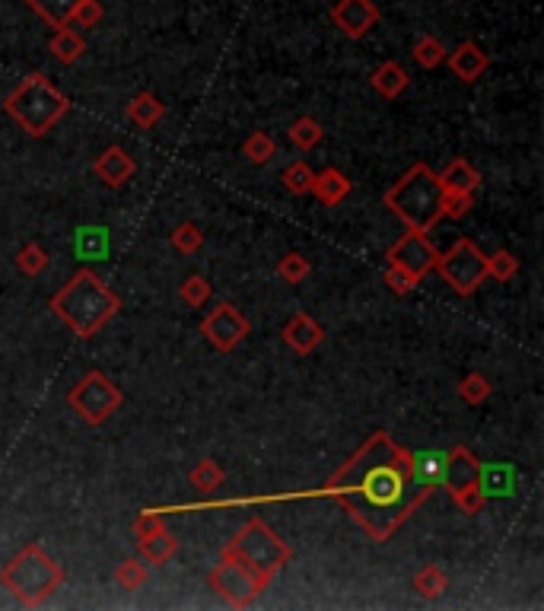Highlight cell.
<instances>
[{
  "mask_svg": "<svg viewBox=\"0 0 544 611\" xmlns=\"http://www.w3.org/2000/svg\"><path fill=\"white\" fill-rule=\"evenodd\" d=\"M446 64L462 83H478L490 71V55L478 42H459L452 51H446Z\"/></svg>",
  "mask_w": 544,
  "mask_h": 611,
  "instance_id": "14",
  "label": "cell"
},
{
  "mask_svg": "<svg viewBox=\"0 0 544 611\" xmlns=\"http://www.w3.org/2000/svg\"><path fill=\"white\" fill-rule=\"evenodd\" d=\"M411 58L417 67H424V71H436V67L446 61V45L436 36H420L411 48Z\"/></svg>",
  "mask_w": 544,
  "mask_h": 611,
  "instance_id": "30",
  "label": "cell"
},
{
  "mask_svg": "<svg viewBox=\"0 0 544 611\" xmlns=\"http://www.w3.org/2000/svg\"><path fill=\"white\" fill-rule=\"evenodd\" d=\"M385 258H389V265L405 268L408 274L417 277V281H424V277L436 268V258H440V252L433 249V242L427 239V233L408 230L389 249V255H385Z\"/></svg>",
  "mask_w": 544,
  "mask_h": 611,
  "instance_id": "12",
  "label": "cell"
},
{
  "mask_svg": "<svg viewBox=\"0 0 544 611\" xmlns=\"http://www.w3.org/2000/svg\"><path fill=\"white\" fill-rule=\"evenodd\" d=\"M350 191H354V182H350L341 169L328 166L322 172H315V182H312L309 195H315V201H319L322 207H335V204L350 198Z\"/></svg>",
  "mask_w": 544,
  "mask_h": 611,
  "instance_id": "17",
  "label": "cell"
},
{
  "mask_svg": "<svg viewBox=\"0 0 544 611\" xmlns=\"http://www.w3.org/2000/svg\"><path fill=\"white\" fill-rule=\"evenodd\" d=\"M328 16H331V23H335V29H341V36L354 39V42L370 36L382 20V13L373 0H338Z\"/></svg>",
  "mask_w": 544,
  "mask_h": 611,
  "instance_id": "13",
  "label": "cell"
},
{
  "mask_svg": "<svg viewBox=\"0 0 544 611\" xmlns=\"http://www.w3.org/2000/svg\"><path fill=\"white\" fill-rule=\"evenodd\" d=\"M440 185H443V191H471V195H475V191L481 188V172L459 156V160H452L443 169Z\"/></svg>",
  "mask_w": 544,
  "mask_h": 611,
  "instance_id": "23",
  "label": "cell"
},
{
  "mask_svg": "<svg viewBox=\"0 0 544 611\" xmlns=\"http://www.w3.org/2000/svg\"><path fill=\"white\" fill-rule=\"evenodd\" d=\"M475 207V195L471 191H443V217L462 220Z\"/></svg>",
  "mask_w": 544,
  "mask_h": 611,
  "instance_id": "38",
  "label": "cell"
},
{
  "mask_svg": "<svg viewBox=\"0 0 544 611\" xmlns=\"http://www.w3.org/2000/svg\"><path fill=\"white\" fill-rule=\"evenodd\" d=\"M128 118H131V125L150 131L166 118V106H163V99H156L153 93H137L128 102Z\"/></svg>",
  "mask_w": 544,
  "mask_h": 611,
  "instance_id": "22",
  "label": "cell"
},
{
  "mask_svg": "<svg viewBox=\"0 0 544 611\" xmlns=\"http://www.w3.org/2000/svg\"><path fill=\"white\" fill-rule=\"evenodd\" d=\"M80 0H26V7L39 16L42 23H48L51 29L70 26V16H74V7Z\"/></svg>",
  "mask_w": 544,
  "mask_h": 611,
  "instance_id": "24",
  "label": "cell"
},
{
  "mask_svg": "<svg viewBox=\"0 0 544 611\" xmlns=\"http://www.w3.org/2000/svg\"><path fill=\"white\" fill-rule=\"evenodd\" d=\"M13 261H16V268H20V274H26V277H39V274H45L48 265H51L48 252L39 246V242H23Z\"/></svg>",
  "mask_w": 544,
  "mask_h": 611,
  "instance_id": "31",
  "label": "cell"
},
{
  "mask_svg": "<svg viewBox=\"0 0 544 611\" xmlns=\"http://www.w3.org/2000/svg\"><path fill=\"white\" fill-rule=\"evenodd\" d=\"M48 51L55 55L58 64L70 67V64H77L83 55H86V39L80 36L77 29H70V26H61L51 32V39H48Z\"/></svg>",
  "mask_w": 544,
  "mask_h": 611,
  "instance_id": "21",
  "label": "cell"
},
{
  "mask_svg": "<svg viewBox=\"0 0 544 611\" xmlns=\"http://www.w3.org/2000/svg\"><path fill=\"white\" fill-rule=\"evenodd\" d=\"M420 281L414 274H408L405 268H398V265H389L385 268V287H389L395 296H408V293H414V287H417Z\"/></svg>",
  "mask_w": 544,
  "mask_h": 611,
  "instance_id": "40",
  "label": "cell"
},
{
  "mask_svg": "<svg viewBox=\"0 0 544 611\" xmlns=\"http://www.w3.org/2000/svg\"><path fill=\"white\" fill-rule=\"evenodd\" d=\"M436 274L443 277V281L459 293V296H471L478 293V287L487 281V255L478 249L475 239H455L452 249L446 255L436 258Z\"/></svg>",
  "mask_w": 544,
  "mask_h": 611,
  "instance_id": "10",
  "label": "cell"
},
{
  "mask_svg": "<svg viewBox=\"0 0 544 611\" xmlns=\"http://www.w3.org/2000/svg\"><path fill=\"white\" fill-rule=\"evenodd\" d=\"M490 392H494V386H490V379L484 373H468L459 382V398L465 401V405H484Z\"/></svg>",
  "mask_w": 544,
  "mask_h": 611,
  "instance_id": "35",
  "label": "cell"
},
{
  "mask_svg": "<svg viewBox=\"0 0 544 611\" xmlns=\"http://www.w3.org/2000/svg\"><path fill=\"white\" fill-rule=\"evenodd\" d=\"M385 207L408 226V230L430 233L443 220V185L427 163H414L389 191Z\"/></svg>",
  "mask_w": 544,
  "mask_h": 611,
  "instance_id": "3",
  "label": "cell"
},
{
  "mask_svg": "<svg viewBox=\"0 0 544 611\" xmlns=\"http://www.w3.org/2000/svg\"><path fill=\"white\" fill-rule=\"evenodd\" d=\"M309 271H312L309 258L300 255V252H287L284 258L277 261V277H280V281H284V284H290V287L303 284L306 277H309Z\"/></svg>",
  "mask_w": 544,
  "mask_h": 611,
  "instance_id": "32",
  "label": "cell"
},
{
  "mask_svg": "<svg viewBox=\"0 0 544 611\" xmlns=\"http://www.w3.org/2000/svg\"><path fill=\"white\" fill-rule=\"evenodd\" d=\"M201 335L204 341L214 347L220 354H230L236 347L252 335V322L242 316V312L233 306V303H220L214 306L204 316L201 322Z\"/></svg>",
  "mask_w": 544,
  "mask_h": 611,
  "instance_id": "11",
  "label": "cell"
},
{
  "mask_svg": "<svg viewBox=\"0 0 544 611\" xmlns=\"http://www.w3.org/2000/svg\"><path fill=\"white\" fill-rule=\"evenodd\" d=\"M370 86L382 99H398L411 86V77H408V71L398 61H382L376 71L370 74Z\"/></svg>",
  "mask_w": 544,
  "mask_h": 611,
  "instance_id": "19",
  "label": "cell"
},
{
  "mask_svg": "<svg viewBox=\"0 0 544 611\" xmlns=\"http://www.w3.org/2000/svg\"><path fill=\"white\" fill-rule=\"evenodd\" d=\"M210 293H214V287L207 284V277L201 274H188L185 281L179 284V300L188 306V309H198L210 300Z\"/></svg>",
  "mask_w": 544,
  "mask_h": 611,
  "instance_id": "34",
  "label": "cell"
},
{
  "mask_svg": "<svg viewBox=\"0 0 544 611\" xmlns=\"http://www.w3.org/2000/svg\"><path fill=\"white\" fill-rule=\"evenodd\" d=\"M287 134H290V144H293L296 150L309 153V150H315V147L322 144L325 128H322L312 115H303V118H296V121H293Z\"/></svg>",
  "mask_w": 544,
  "mask_h": 611,
  "instance_id": "27",
  "label": "cell"
},
{
  "mask_svg": "<svg viewBox=\"0 0 544 611\" xmlns=\"http://www.w3.org/2000/svg\"><path fill=\"white\" fill-rule=\"evenodd\" d=\"M322 494L335 497L373 541L389 538L411 510L430 497V491L417 487L411 478V452L382 430L350 456Z\"/></svg>",
  "mask_w": 544,
  "mask_h": 611,
  "instance_id": "1",
  "label": "cell"
},
{
  "mask_svg": "<svg viewBox=\"0 0 544 611\" xmlns=\"http://www.w3.org/2000/svg\"><path fill=\"white\" fill-rule=\"evenodd\" d=\"M242 156H245V160H249L252 166H268L274 156H277L274 137L265 134V131H252V134L242 141Z\"/></svg>",
  "mask_w": 544,
  "mask_h": 611,
  "instance_id": "29",
  "label": "cell"
},
{
  "mask_svg": "<svg viewBox=\"0 0 544 611\" xmlns=\"http://www.w3.org/2000/svg\"><path fill=\"white\" fill-rule=\"evenodd\" d=\"M64 583V567L42 545H26L7 567H0V586L23 608L45 605Z\"/></svg>",
  "mask_w": 544,
  "mask_h": 611,
  "instance_id": "4",
  "label": "cell"
},
{
  "mask_svg": "<svg viewBox=\"0 0 544 611\" xmlns=\"http://www.w3.org/2000/svg\"><path fill=\"white\" fill-rule=\"evenodd\" d=\"M223 554H233L236 561H242L245 567H252L261 576H268V580H274V576L284 570V564H290V557H293L287 541L258 516L245 522V526L226 541Z\"/></svg>",
  "mask_w": 544,
  "mask_h": 611,
  "instance_id": "6",
  "label": "cell"
},
{
  "mask_svg": "<svg viewBox=\"0 0 544 611\" xmlns=\"http://www.w3.org/2000/svg\"><path fill=\"white\" fill-rule=\"evenodd\" d=\"M134 538L140 541V538H150V535H156V532H163L166 529V519L160 516V513H140L137 519H134Z\"/></svg>",
  "mask_w": 544,
  "mask_h": 611,
  "instance_id": "41",
  "label": "cell"
},
{
  "mask_svg": "<svg viewBox=\"0 0 544 611\" xmlns=\"http://www.w3.org/2000/svg\"><path fill=\"white\" fill-rule=\"evenodd\" d=\"M115 583H118V589H125V592L144 589L150 583V564L144 561V557H128V561H121L115 567Z\"/></svg>",
  "mask_w": 544,
  "mask_h": 611,
  "instance_id": "26",
  "label": "cell"
},
{
  "mask_svg": "<svg viewBox=\"0 0 544 611\" xmlns=\"http://www.w3.org/2000/svg\"><path fill=\"white\" fill-rule=\"evenodd\" d=\"M137 551L150 567H166V564H172V557L179 554V538H175L169 529H163V532H156L150 538H140Z\"/></svg>",
  "mask_w": 544,
  "mask_h": 611,
  "instance_id": "20",
  "label": "cell"
},
{
  "mask_svg": "<svg viewBox=\"0 0 544 611\" xmlns=\"http://www.w3.org/2000/svg\"><path fill=\"white\" fill-rule=\"evenodd\" d=\"M121 309V300L112 287H105V281L90 271L80 268L70 281L51 296V312L74 331L80 341H90L93 335L109 325Z\"/></svg>",
  "mask_w": 544,
  "mask_h": 611,
  "instance_id": "2",
  "label": "cell"
},
{
  "mask_svg": "<svg viewBox=\"0 0 544 611\" xmlns=\"http://www.w3.org/2000/svg\"><path fill=\"white\" fill-rule=\"evenodd\" d=\"M121 401H125V392H121L102 370H90L67 392V405L90 427H102L121 408Z\"/></svg>",
  "mask_w": 544,
  "mask_h": 611,
  "instance_id": "9",
  "label": "cell"
},
{
  "mask_svg": "<svg viewBox=\"0 0 544 611\" xmlns=\"http://www.w3.org/2000/svg\"><path fill=\"white\" fill-rule=\"evenodd\" d=\"M188 481H191V487H198L201 494H214L217 487H223L226 471H223V465L214 462V459H201L195 468L188 471Z\"/></svg>",
  "mask_w": 544,
  "mask_h": 611,
  "instance_id": "28",
  "label": "cell"
},
{
  "mask_svg": "<svg viewBox=\"0 0 544 611\" xmlns=\"http://www.w3.org/2000/svg\"><path fill=\"white\" fill-rule=\"evenodd\" d=\"M443 487L449 497L459 503V510L468 516H478L487 503L484 484H481V462L468 446H452L446 452V478Z\"/></svg>",
  "mask_w": 544,
  "mask_h": 611,
  "instance_id": "7",
  "label": "cell"
},
{
  "mask_svg": "<svg viewBox=\"0 0 544 611\" xmlns=\"http://www.w3.org/2000/svg\"><path fill=\"white\" fill-rule=\"evenodd\" d=\"M169 239H172V249L179 252V255H195L204 246V233L198 230L195 223H179Z\"/></svg>",
  "mask_w": 544,
  "mask_h": 611,
  "instance_id": "36",
  "label": "cell"
},
{
  "mask_svg": "<svg viewBox=\"0 0 544 611\" xmlns=\"http://www.w3.org/2000/svg\"><path fill=\"white\" fill-rule=\"evenodd\" d=\"M102 16H105V7L99 4V0H80V4L74 7V16H70V26L93 29L102 23Z\"/></svg>",
  "mask_w": 544,
  "mask_h": 611,
  "instance_id": "39",
  "label": "cell"
},
{
  "mask_svg": "<svg viewBox=\"0 0 544 611\" xmlns=\"http://www.w3.org/2000/svg\"><path fill=\"white\" fill-rule=\"evenodd\" d=\"M411 478L417 487H424V491H436V487H443V478H446V456L443 452H417L411 456Z\"/></svg>",
  "mask_w": 544,
  "mask_h": 611,
  "instance_id": "18",
  "label": "cell"
},
{
  "mask_svg": "<svg viewBox=\"0 0 544 611\" xmlns=\"http://www.w3.org/2000/svg\"><path fill=\"white\" fill-rule=\"evenodd\" d=\"M67 109H70V99L45 74H29L4 99V112L29 137H45L67 115Z\"/></svg>",
  "mask_w": 544,
  "mask_h": 611,
  "instance_id": "5",
  "label": "cell"
},
{
  "mask_svg": "<svg viewBox=\"0 0 544 611\" xmlns=\"http://www.w3.org/2000/svg\"><path fill=\"white\" fill-rule=\"evenodd\" d=\"M519 274V258L513 252H494V255H487V277H494V281L506 284V281H513V277Z\"/></svg>",
  "mask_w": 544,
  "mask_h": 611,
  "instance_id": "37",
  "label": "cell"
},
{
  "mask_svg": "<svg viewBox=\"0 0 544 611\" xmlns=\"http://www.w3.org/2000/svg\"><path fill=\"white\" fill-rule=\"evenodd\" d=\"M207 586L214 589L230 608H249V605H255L261 592L271 586V580L255 573L252 567H245L242 561H236L233 554L220 551L217 567L207 573Z\"/></svg>",
  "mask_w": 544,
  "mask_h": 611,
  "instance_id": "8",
  "label": "cell"
},
{
  "mask_svg": "<svg viewBox=\"0 0 544 611\" xmlns=\"http://www.w3.org/2000/svg\"><path fill=\"white\" fill-rule=\"evenodd\" d=\"M322 341H325V328L322 322H315L309 312H296V316L284 325V344L300 357L312 354Z\"/></svg>",
  "mask_w": 544,
  "mask_h": 611,
  "instance_id": "16",
  "label": "cell"
},
{
  "mask_svg": "<svg viewBox=\"0 0 544 611\" xmlns=\"http://www.w3.org/2000/svg\"><path fill=\"white\" fill-rule=\"evenodd\" d=\"M93 172L99 176L102 185H109V188H125L131 179H134V172H137V163H134V156L125 150V147H109V150H102L96 156V163H93Z\"/></svg>",
  "mask_w": 544,
  "mask_h": 611,
  "instance_id": "15",
  "label": "cell"
},
{
  "mask_svg": "<svg viewBox=\"0 0 544 611\" xmlns=\"http://www.w3.org/2000/svg\"><path fill=\"white\" fill-rule=\"evenodd\" d=\"M414 589H417V596L420 599H427V602H436L440 596H446V589H449V576L443 573V567H436V564H424L417 573H414Z\"/></svg>",
  "mask_w": 544,
  "mask_h": 611,
  "instance_id": "25",
  "label": "cell"
},
{
  "mask_svg": "<svg viewBox=\"0 0 544 611\" xmlns=\"http://www.w3.org/2000/svg\"><path fill=\"white\" fill-rule=\"evenodd\" d=\"M280 182H284V188L290 191V195H309L312 191V182H315V172L306 160H296L284 169V176H280Z\"/></svg>",
  "mask_w": 544,
  "mask_h": 611,
  "instance_id": "33",
  "label": "cell"
}]
</instances>
